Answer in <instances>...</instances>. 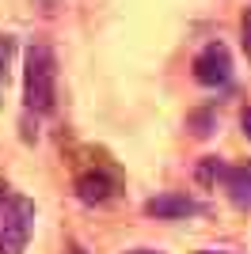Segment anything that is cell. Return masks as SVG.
Listing matches in <instances>:
<instances>
[{
  "label": "cell",
  "mask_w": 251,
  "mask_h": 254,
  "mask_svg": "<svg viewBox=\"0 0 251 254\" xmlns=\"http://www.w3.org/2000/svg\"><path fill=\"white\" fill-rule=\"evenodd\" d=\"M187 129H190V137L206 140L209 133L217 129V114H213V110H194V114H187Z\"/></svg>",
  "instance_id": "52a82bcc"
},
{
  "label": "cell",
  "mask_w": 251,
  "mask_h": 254,
  "mask_svg": "<svg viewBox=\"0 0 251 254\" xmlns=\"http://www.w3.org/2000/svg\"><path fill=\"white\" fill-rule=\"evenodd\" d=\"M198 212H202V201L190 197L187 190H164L145 201V216H156V220H187Z\"/></svg>",
  "instance_id": "5b68a950"
},
{
  "label": "cell",
  "mask_w": 251,
  "mask_h": 254,
  "mask_svg": "<svg viewBox=\"0 0 251 254\" xmlns=\"http://www.w3.org/2000/svg\"><path fill=\"white\" fill-rule=\"evenodd\" d=\"M126 254H160V251H148V247H137V251H126Z\"/></svg>",
  "instance_id": "7c38bea8"
},
{
  "label": "cell",
  "mask_w": 251,
  "mask_h": 254,
  "mask_svg": "<svg viewBox=\"0 0 251 254\" xmlns=\"http://www.w3.org/2000/svg\"><path fill=\"white\" fill-rule=\"evenodd\" d=\"M202 254H232V251H202Z\"/></svg>",
  "instance_id": "4fadbf2b"
},
{
  "label": "cell",
  "mask_w": 251,
  "mask_h": 254,
  "mask_svg": "<svg viewBox=\"0 0 251 254\" xmlns=\"http://www.w3.org/2000/svg\"><path fill=\"white\" fill-rule=\"evenodd\" d=\"M190 72H194V80H198L202 87H229L232 84V53L225 42H206L198 53H194V64H190Z\"/></svg>",
  "instance_id": "3957f363"
},
{
  "label": "cell",
  "mask_w": 251,
  "mask_h": 254,
  "mask_svg": "<svg viewBox=\"0 0 251 254\" xmlns=\"http://www.w3.org/2000/svg\"><path fill=\"white\" fill-rule=\"evenodd\" d=\"M73 190H76V197H80L84 205H107V201L118 197V179L107 167H88V171L76 175Z\"/></svg>",
  "instance_id": "277c9868"
},
{
  "label": "cell",
  "mask_w": 251,
  "mask_h": 254,
  "mask_svg": "<svg viewBox=\"0 0 251 254\" xmlns=\"http://www.w3.org/2000/svg\"><path fill=\"white\" fill-rule=\"evenodd\" d=\"M57 103V53L46 42H31L23 50V106L42 118Z\"/></svg>",
  "instance_id": "6da1fadb"
},
{
  "label": "cell",
  "mask_w": 251,
  "mask_h": 254,
  "mask_svg": "<svg viewBox=\"0 0 251 254\" xmlns=\"http://www.w3.org/2000/svg\"><path fill=\"white\" fill-rule=\"evenodd\" d=\"M221 190L236 209H251V159L248 163H225L221 171Z\"/></svg>",
  "instance_id": "8992f818"
},
{
  "label": "cell",
  "mask_w": 251,
  "mask_h": 254,
  "mask_svg": "<svg viewBox=\"0 0 251 254\" xmlns=\"http://www.w3.org/2000/svg\"><path fill=\"white\" fill-rule=\"evenodd\" d=\"M34 220H38V209L31 197L15 190H0V254L27 251L34 235Z\"/></svg>",
  "instance_id": "7a4b0ae2"
},
{
  "label": "cell",
  "mask_w": 251,
  "mask_h": 254,
  "mask_svg": "<svg viewBox=\"0 0 251 254\" xmlns=\"http://www.w3.org/2000/svg\"><path fill=\"white\" fill-rule=\"evenodd\" d=\"M240 38H244V53L251 61V8H244V15H240Z\"/></svg>",
  "instance_id": "30bf717a"
},
{
  "label": "cell",
  "mask_w": 251,
  "mask_h": 254,
  "mask_svg": "<svg viewBox=\"0 0 251 254\" xmlns=\"http://www.w3.org/2000/svg\"><path fill=\"white\" fill-rule=\"evenodd\" d=\"M11 61H15V38L0 34V99H4V87L11 80Z\"/></svg>",
  "instance_id": "ba28073f"
},
{
  "label": "cell",
  "mask_w": 251,
  "mask_h": 254,
  "mask_svg": "<svg viewBox=\"0 0 251 254\" xmlns=\"http://www.w3.org/2000/svg\"><path fill=\"white\" fill-rule=\"evenodd\" d=\"M221 171H225V159H221V156H206L198 163V182H202V186H217Z\"/></svg>",
  "instance_id": "9c48e42d"
},
{
  "label": "cell",
  "mask_w": 251,
  "mask_h": 254,
  "mask_svg": "<svg viewBox=\"0 0 251 254\" xmlns=\"http://www.w3.org/2000/svg\"><path fill=\"white\" fill-rule=\"evenodd\" d=\"M240 126H244V137L251 140V106H248V110H244V114H240Z\"/></svg>",
  "instance_id": "8fae6325"
}]
</instances>
